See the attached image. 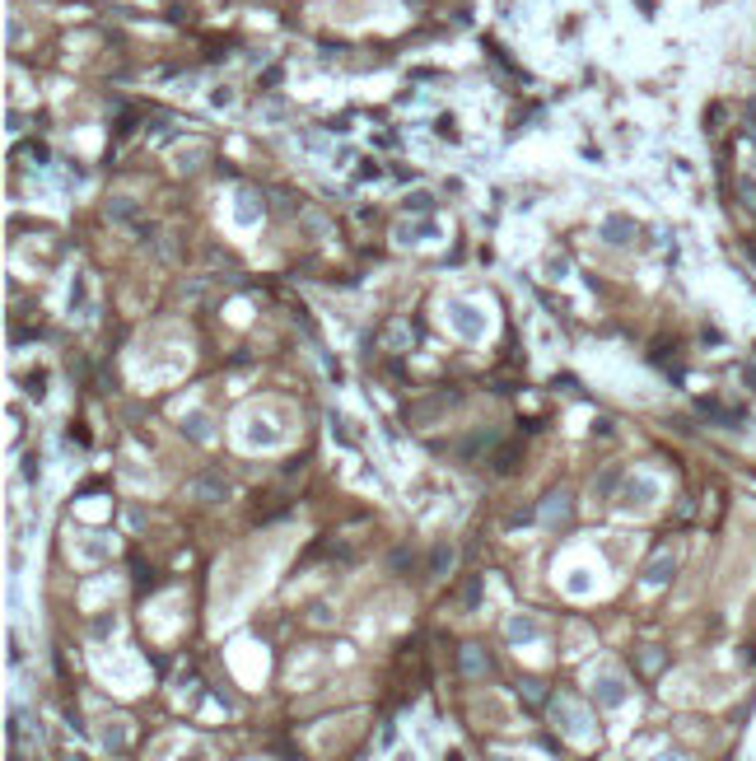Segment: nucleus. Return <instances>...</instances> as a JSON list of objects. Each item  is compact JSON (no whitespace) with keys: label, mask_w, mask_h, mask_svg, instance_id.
I'll return each mask as SVG.
<instances>
[{"label":"nucleus","mask_w":756,"mask_h":761,"mask_svg":"<svg viewBox=\"0 0 756 761\" xmlns=\"http://www.w3.org/2000/svg\"><path fill=\"white\" fill-rule=\"evenodd\" d=\"M463 672H491V659H486V649H481V645H467L463 649Z\"/></svg>","instance_id":"obj_1"},{"label":"nucleus","mask_w":756,"mask_h":761,"mask_svg":"<svg viewBox=\"0 0 756 761\" xmlns=\"http://www.w3.org/2000/svg\"><path fill=\"white\" fill-rule=\"evenodd\" d=\"M541 523H565V495H551V505H541Z\"/></svg>","instance_id":"obj_2"},{"label":"nucleus","mask_w":756,"mask_h":761,"mask_svg":"<svg viewBox=\"0 0 756 761\" xmlns=\"http://www.w3.org/2000/svg\"><path fill=\"white\" fill-rule=\"evenodd\" d=\"M631 233H635L631 220H621V224H607V238H631Z\"/></svg>","instance_id":"obj_3"},{"label":"nucleus","mask_w":756,"mask_h":761,"mask_svg":"<svg viewBox=\"0 0 756 761\" xmlns=\"http://www.w3.org/2000/svg\"><path fill=\"white\" fill-rule=\"evenodd\" d=\"M430 570H434V575H444V570H448V551H434V560H430Z\"/></svg>","instance_id":"obj_4"},{"label":"nucleus","mask_w":756,"mask_h":761,"mask_svg":"<svg viewBox=\"0 0 756 761\" xmlns=\"http://www.w3.org/2000/svg\"><path fill=\"white\" fill-rule=\"evenodd\" d=\"M742 201H747V206L756 210V183H742Z\"/></svg>","instance_id":"obj_5"},{"label":"nucleus","mask_w":756,"mask_h":761,"mask_svg":"<svg viewBox=\"0 0 756 761\" xmlns=\"http://www.w3.org/2000/svg\"><path fill=\"white\" fill-rule=\"evenodd\" d=\"M747 122H752V126H756V98H752V108H747Z\"/></svg>","instance_id":"obj_6"}]
</instances>
